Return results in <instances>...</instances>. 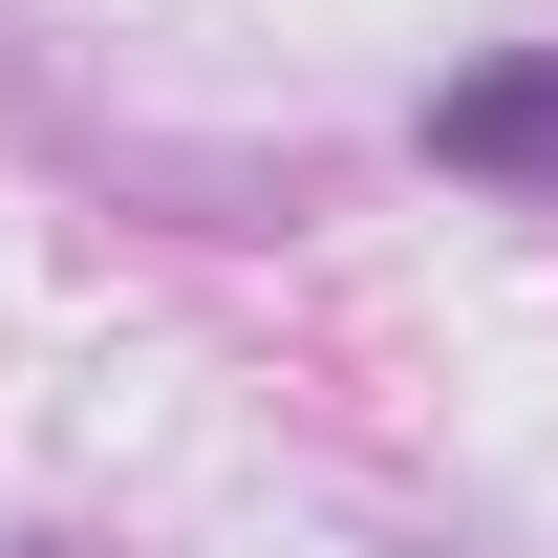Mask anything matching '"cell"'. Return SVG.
I'll list each match as a JSON object with an SVG mask.
<instances>
[{
    "mask_svg": "<svg viewBox=\"0 0 558 558\" xmlns=\"http://www.w3.org/2000/svg\"><path fill=\"white\" fill-rule=\"evenodd\" d=\"M409 150H429V172H494V194H558V65L515 44V65L429 86V108H409Z\"/></svg>",
    "mask_w": 558,
    "mask_h": 558,
    "instance_id": "6da1fadb",
    "label": "cell"
}]
</instances>
